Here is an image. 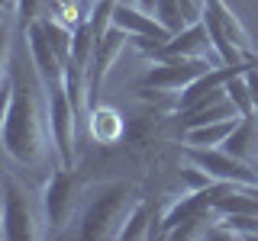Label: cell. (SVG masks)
I'll return each mask as SVG.
<instances>
[{"mask_svg":"<svg viewBox=\"0 0 258 241\" xmlns=\"http://www.w3.org/2000/svg\"><path fill=\"white\" fill-rule=\"evenodd\" d=\"M48 109L42 112L36 80L23 77L7 52L4 74V151L26 167H39L48 151Z\"/></svg>","mask_w":258,"mask_h":241,"instance_id":"1","label":"cell"},{"mask_svg":"<svg viewBox=\"0 0 258 241\" xmlns=\"http://www.w3.org/2000/svg\"><path fill=\"white\" fill-rule=\"evenodd\" d=\"M139 187L129 180H113L107 183L97 196L87 203L81 215V238L87 241H103V238H119L126 215L139 203Z\"/></svg>","mask_w":258,"mask_h":241,"instance_id":"2","label":"cell"},{"mask_svg":"<svg viewBox=\"0 0 258 241\" xmlns=\"http://www.w3.org/2000/svg\"><path fill=\"white\" fill-rule=\"evenodd\" d=\"M48 235L39 225V209L29 199L26 187L13 174H4V215H0V238L4 241H36Z\"/></svg>","mask_w":258,"mask_h":241,"instance_id":"3","label":"cell"},{"mask_svg":"<svg viewBox=\"0 0 258 241\" xmlns=\"http://www.w3.org/2000/svg\"><path fill=\"white\" fill-rule=\"evenodd\" d=\"M84 174H78L75 167H58L48 177L45 190H42V212H45V231L58 235L64 225L71 222L78 209V196L84 193Z\"/></svg>","mask_w":258,"mask_h":241,"instance_id":"4","label":"cell"},{"mask_svg":"<svg viewBox=\"0 0 258 241\" xmlns=\"http://www.w3.org/2000/svg\"><path fill=\"white\" fill-rule=\"evenodd\" d=\"M48 100V135H52V148L58 155V164L75 167L78 164V135H81V119L68 100L64 84H55L45 90Z\"/></svg>","mask_w":258,"mask_h":241,"instance_id":"5","label":"cell"},{"mask_svg":"<svg viewBox=\"0 0 258 241\" xmlns=\"http://www.w3.org/2000/svg\"><path fill=\"white\" fill-rule=\"evenodd\" d=\"M184 161L204 167L213 180L226 183H239V187H258V171L248 161L232 158L226 148H200V145H187L184 148Z\"/></svg>","mask_w":258,"mask_h":241,"instance_id":"6","label":"cell"},{"mask_svg":"<svg viewBox=\"0 0 258 241\" xmlns=\"http://www.w3.org/2000/svg\"><path fill=\"white\" fill-rule=\"evenodd\" d=\"M210 64L207 58H168V61H155V68L145 71L139 90H155V93H174V90H184L190 87L200 74H207Z\"/></svg>","mask_w":258,"mask_h":241,"instance_id":"7","label":"cell"},{"mask_svg":"<svg viewBox=\"0 0 258 241\" xmlns=\"http://www.w3.org/2000/svg\"><path fill=\"white\" fill-rule=\"evenodd\" d=\"M129 42H133V36H129L126 29H119V26H110L100 39H97V45H94V58H91V68H87V109L97 106V96H100L103 77L110 74L113 61L119 58V52H123Z\"/></svg>","mask_w":258,"mask_h":241,"instance_id":"8","label":"cell"},{"mask_svg":"<svg viewBox=\"0 0 258 241\" xmlns=\"http://www.w3.org/2000/svg\"><path fill=\"white\" fill-rule=\"evenodd\" d=\"M207 48H213V42H210V32L204 26V20L190 23L187 29L174 32V36H168L165 42L152 45L149 52H142L145 58L152 61H168V58H204Z\"/></svg>","mask_w":258,"mask_h":241,"instance_id":"9","label":"cell"},{"mask_svg":"<svg viewBox=\"0 0 258 241\" xmlns=\"http://www.w3.org/2000/svg\"><path fill=\"white\" fill-rule=\"evenodd\" d=\"M23 39L29 42L32 68H36V74H39L42 90H48V87H55V84H64V58L52 48V42H48V36H45V29L39 26V20L32 23L26 32H23Z\"/></svg>","mask_w":258,"mask_h":241,"instance_id":"10","label":"cell"},{"mask_svg":"<svg viewBox=\"0 0 258 241\" xmlns=\"http://www.w3.org/2000/svg\"><path fill=\"white\" fill-rule=\"evenodd\" d=\"M242 112L236 109V103L229 100L226 87H216V90L204 93L200 100H194L187 109H181V126L194 129V126H207V123H220V119H236Z\"/></svg>","mask_w":258,"mask_h":241,"instance_id":"11","label":"cell"},{"mask_svg":"<svg viewBox=\"0 0 258 241\" xmlns=\"http://www.w3.org/2000/svg\"><path fill=\"white\" fill-rule=\"evenodd\" d=\"M113 26L126 29L133 39H161V42H165L168 36H174V32H168V29L158 23L155 13L142 10L139 4H136V7L116 4V10H113Z\"/></svg>","mask_w":258,"mask_h":241,"instance_id":"12","label":"cell"},{"mask_svg":"<svg viewBox=\"0 0 258 241\" xmlns=\"http://www.w3.org/2000/svg\"><path fill=\"white\" fill-rule=\"evenodd\" d=\"M204 13H210L216 20V26H220L226 36L232 39V45L239 48L245 58H255V45H252V36H248V29L242 26V20L236 13L226 7V0H204Z\"/></svg>","mask_w":258,"mask_h":241,"instance_id":"13","label":"cell"},{"mask_svg":"<svg viewBox=\"0 0 258 241\" xmlns=\"http://www.w3.org/2000/svg\"><path fill=\"white\" fill-rule=\"evenodd\" d=\"M220 148H226L232 158H239V161L255 164L258 161V116H242L239 126L232 129V135L220 145Z\"/></svg>","mask_w":258,"mask_h":241,"instance_id":"14","label":"cell"},{"mask_svg":"<svg viewBox=\"0 0 258 241\" xmlns=\"http://www.w3.org/2000/svg\"><path fill=\"white\" fill-rule=\"evenodd\" d=\"M87 129H91V135H94V142H100V145H110V142H116L119 135H123V116H119L116 109H110V106H91L87 109Z\"/></svg>","mask_w":258,"mask_h":241,"instance_id":"15","label":"cell"},{"mask_svg":"<svg viewBox=\"0 0 258 241\" xmlns=\"http://www.w3.org/2000/svg\"><path fill=\"white\" fill-rule=\"evenodd\" d=\"M239 119H220V123H207V126H194L184 129V142L187 145H200V148H220V145L232 135V129L239 126Z\"/></svg>","mask_w":258,"mask_h":241,"instance_id":"16","label":"cell"},{"mask_svg":"<svg viewBox=\"0 0 258 241\" xmlns=\"http://www.w3.org/2000/svg\"><path fill=\"white\" fill-rule=\"evenodd\" d=\"M119 238L123 241H129V238H158V225H155V219H152V203L145 196L136 203L133 212L126 215Z\"/></svg>","mask_w":258,"mask_h":241,"instance_id":"17","label":"cell"},{"mask_svg":"<svg viewBox=\"0 0 258 241\" xmlns=\"http://www.w3.org/2000/svg\"><path fill=\"white\" fill-rule=\"evenodd\" d=\"M155 16H158V23L168 32H181V29L190 26V20H187V13H184L181 0H158V4H155Z\"/></svg>","mask_w":258,"mask_h":241,"instance_id":"18","label":"cell"},{"mask_svg":"<svg viewBox=\"0 0 258 241\" xmlns=\"http://www.w3.org/2000/svg\"><path fill=\"white\" fill-rule=\"evenodd\" d=\"M226 93H229V100L236 103V109L242 112V116H258L255 103H252V90H248V80H245V71L226 80Z\"/></svg>","mask_w":258,"mask_h":241,"instance_id":"19","label":"cell"},{"mask_svg":"<svg viewBox=\"0 0 258 241\" xmlns=\"http://www.w3.org/2000/svg\"><path fill=\"white\" fill-rule=\"evenodd\" d=\"M181 180H184V187H187V190H207V187H213V183H216L204 167L190 164V161H187V167L181 171Z\"/></svg>","mask_w":258,"mask_h":241,"instance_id":"20","label":"cell"},{"mask_svg":"<svg viewBox=\"0 0 258 241\" xmlns=\"http://www.w3.org/2000/svg\"><path fill=\"white\" fill-rule=\"evenodd\" d=\"M245 80H248V90H252V103H255V112H258V61L245 71Z\"/></svg>","mask_w":258,"mask_h":241,"instance_id":"21","label":"cell"},{"mask_svg":"<svg viewBox=\"0 0 258 241\" xmlns=\"http://www.w3.org/2000/svg\"><path fill=\"white\" fill-rule=\"evenodd\" d=\"M136 4H139V7H142V10H149V13H155V4H158V0H136Z\"/></svg>","mask_w":258,"mask_h":241,"instance_id":"22","label":"cell"},{"mask_svg":"<svg viewBox=\"0 0 258 241\" xmlns=\"http://www.w3.org/2000/svg\"><path fill=\"white\" fill-rule=\"evenodd\" d=\"M255 171H258V161H255Z\"/></svg>","mask_w":258,"mask_h":241,"instance_id":"23","label":"cell"},{"mask_svg":"<svg viewBox=\"0 0 258 241\" xmlns=\"http://www.w3.org/2000/svg\"><path fill=\"white\" fill-rule=\"evenodd\" d=\"M197 4H204V0H197Z\"/></svg>","mask_w":258,"mask_h":241,"instance_id":"24","label":"cell"}]
</instances>
